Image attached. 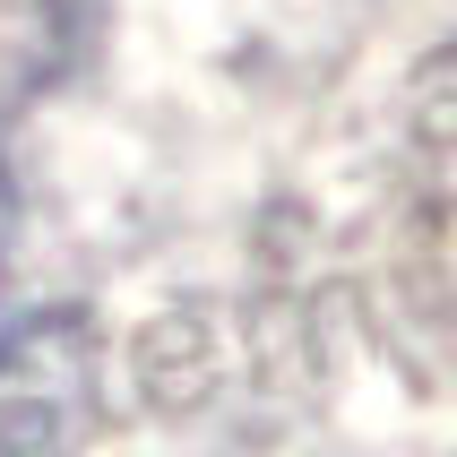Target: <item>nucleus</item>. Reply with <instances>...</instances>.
Returning <instances> with one entry per match:
<instances>
[]
</instances>
